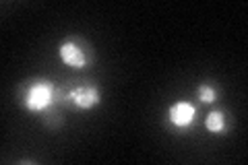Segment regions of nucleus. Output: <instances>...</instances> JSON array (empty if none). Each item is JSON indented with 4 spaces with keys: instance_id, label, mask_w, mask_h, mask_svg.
<instances>
[{
    "instance_id": "6",
    "label": "nucleus",
    "mask_w": 248,
    "mask_h": 165,
    "mask_svg": "<svg viewBox=\"0 0 248 165\" xmlns=\"http://www.w3.org/2000/svg\"><path fill=\"white\" fill-rule=\"evenodd\" d=\"M199 99L203 101V104H213V101L217 99V91L209 83H203L199 87Z\"/></svg>"
},
{
    "instance_id": "5",
    "label": "nucleus",
    "mask_w": 248,
    "mask_h": 165,
    "mask_svg": "<svg viewBox=\"0 0 248 165\" xmlns=\"http://www.w3.org/2000/svg\"><path fill=\"white\" fill-rule=\"evenodd\" d=\"M205 126H207V130L211 132V135H223V132H226V116H223V112L215 109V112L207 114Z\"/></svg>"
},
{
    "instance_id": "1",
    "label": "nucleus",
    "mask_w": 248,
    "mask_h": 165,
    "mask_svg": "<svg viewBox=\"0 0 248 165\" xmlns=\"http://www.w3.org/2000/svg\"><path fill=\"white\" fill-rule=\"evenodd\" d=\"M56 87L48 78H40V81H33L25 87V95H23V105H25L29 112H44L50 105H54L56 101Z\"/></svg>"
},
{
    "instance_id": "3",
    "label": "nucleus",
    "mask_w": 248,
    "mask_h": 165,
    "mask_svg": "<svg viewBox=\"0 0 248 165\" xmlns=\"http://www.w3.org/2000/svg\"><path fill=\"white\" fill-rule=\"evenodd\" d=\"M195 116H197V107L190 101H184V99L176 101L168 109V120L174 128H188L195 122Z\"/></svg>"
},
{
    "instance_id": "2",
    "label": "nucleus",
    "mask_w": 248,
    "mask_h": 165,
    "mask_svg": "<svg viewBox=\"0 0 248 165\" xmlns=\"http://www.w3.org/2000/svg\"><path fill=\"white\" fill-rule=\"evenodd\" d=\"M58 56L66 66H71V68H85L91 60L89 52L85 50L79 42H75V39H66L64 44H60Z\"/></svg>"
},
{
    "instance_id": "4",
    "label": "nucleus",
    "mask_w": 248,
    "mask_h": 165,
    "mask_svg": "<svg viewBox=\"0 0 248 165\" xmlns=\"http://www.w3.org/2000/svg\"><path fill=\"white\" fill-rule=\"evenodd\" d=\"M68 99H71L73 104L77 107H81V109H91V107H95L99 101H102L99 91L93 87V85H83V87L73 89L71 93H68Z\"/></svg>"
}]
</instances>
